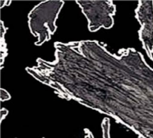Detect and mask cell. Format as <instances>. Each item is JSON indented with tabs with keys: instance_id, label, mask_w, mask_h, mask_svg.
Here are the masks:
<instances>
[{
	"instance_id": "3957f363",
	"label": "cell",
	"mask_w": 153,
	"mask_h": 138,
	"mask_svg": "<svg viewBox=\"0 0 153 138\" xmlns=\"http://www.w3.org/2000/svg\"><path fill=\"white\" fill-rule=\"evenodd\" d=\"M76 3L87 19L90 32H98L101 28L110 29L114 26L116 6L113 1L76 0Z\"/></svg>"
},
{
	"instance_id": "52a82bcc",
	"label": "cell",
	"mask_w": 153,
	"mask_h": 138,
	"mask_svg": "<svg viewBox=\"0 0 153 138\" xmlns=\"http://www.w3.org/2000/svg\"><path fill=\"white\" fill-rule=\"evenodd\" d=\"M11 99V95L9 94L7 90L1 88L0 89V100L3 102V101H7Z\"/></svg>"
},
{
	"instance_id": "5b68a950",
	"label": "cell",
	"mask_w": 153,
	"mask_h": 138,
	"mask_svg": "<svg viewBox=\"0 0 153 138\" xmlns=\"http://www.w3.org/2000/svg\"><path fill=\"white\" fill-rule=\"evenodd\" d=\"M7 31V28L4 26V23L3 21H1V42H0V52H1V69H3V65L4 59L7 55V45H6L5 39H4V36H5L6 32Z\"/></svg>"
},
{
	"instance_id": "ba28073f",
	"label": "cell",
	"mask_w": 153,
	"mask_h": 138,
	"mask_svg": "<svg viewBox=\"0 0 153 138\" xmlns=\"http://www.w3.org/2000/svg\"><path fill=\"white\" fill-rule=\"evenodd\" d=\"M8 114V111L6 108H2L1 109V111H0V117H1V119H0V121L2 122L4 118H6V116H7Z\"/></svg>"
},
{
	"instance_id": "8992f818",
	"label": "cell",
	"mask_w": 153,
	"mask_h": 138,
	"mask_svg": "<svg viewBox=\"0 0 153 138\" xmlns=\"http://www.w3.org/2000/svg\"><path fill=\"white\" fill-rule=\"evenodd\" d=\"M110 119L109 118H104L102 123V129L103 138H111L110 137Z\"/></svg>"
},
{
	"instance_id": "277c9868",
	"label": "cell",
	"mask_w": 153,
	"mask_h": 138,
	"mask_svg": "<svg viewBox=\"0 0 153 138\" xmlns=\"http://www.w3.org/2000/svg\"><path fill=\"white\" fill-rule=\"evenodd\" d=\"M135 17L140 25V42L148 57L153 61V1H139L135 10Z\"/></svg>"
},
{
	"instance_id": "30bf717a",
	"label": "cell",
	"mask_w": 153,
	"mask_h": 138,
	"mask_svg": "<svg viewBox=\"0 0 153 138\" xmlns=\"http://www.w3.org/2000/svg\"><path fill=\"white\" fill-rule=\"evenodd\" d=\"M11 3V1H10V0H7V1H1V8L3 7V6L5 5V7H7V6H9L10 4Z\"/></svg>"
},
{
	"instance_id": "7a4b0ae2",
	"label": "cell",
	"mask_w": 153,
	"mask_h": 138,
	"mask_svg": "<svg viewBox=\"0 0 153 138\" xmlns=\"http://www.w3.org/2000/svg\"><path fill=\"white\" fill-rule=\"evenodd\" d=\"M65 5L61 0H46L36 5L27 15L31 33L37 38L35 45L41 46L54 35L57 27L56 22Z\"/></svg>"
},
{
	"instance_id": "6da1fadb",
	"label": "cell",
	"mask_w": 153,
	"mask_h": 138,
	"mask_svg": "<svg viewBox=\"0 0 153 138\" xmlns=\"http://www.w3.org/2000/svg\"><path fill=\"white\" fill-rule=\"evenodd\" d=\"M55 59L37 58L26 71L66 100L106 115L138 136L153 138V69L135 48L108 51L105 43H54Z\"/></svg>"
},
{
	"instance_id": "9c48e42d",
	"label": "cell",
	"mask_w": 153,
	"mask_h": 138,
	"mask_svg": "<svg viewBox=\"0 0 153 138\" xmlns=\"http://www.w3.org/2000/svg\"><path fill=\"white\" fill-rule=\"evenodd\" d=\"M84 138H94V135H93V133L90 132L89 129L87 128H85V137Z\"/></svg>"
}]
</instances>
